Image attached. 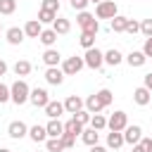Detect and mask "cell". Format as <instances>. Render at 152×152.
Returning <instances> with one entry per match:
<instances>
[{
	"label": "cell",
	"instance_id": "1",
	"mask_svg": "<svg viewBox=\"0 0 152 152\" xmlns=\"http://www.w3.org/2000/svg\"><path fill=\"white\" fill-rule=\"evenodd\" d=\"M10 95H12V102H14V104H24V102H28V97H31V88H28L26 81H14V83L10 86Z\"/></svg>",
	"mask_w": 152,
	"mask_h": 152
},
{
	"label": "cell",
	"instance_id": "2",
	"mask_svg": "<svg viewBox=\"0 0 152 152\" xmlns=\"http://www.w3.org/2000/svg\"><path fill=\"white\" fill-rule=\"evenodd\" d=\"M76 24H78V26H81L83 31L93 33V36H95V33L100 31V24H97V19H95V17L90 14V12H86V10H83V12H78V17H76Z\"/></svg>",
	"mask_w": 152,
	"mask_h": 152
},
{
	"label": "cell",
	"instance_id": "3",
	"mask_svg": "<svg viewBox=\"0 0 152 152\" xmlns=\"http://www.w3.org/2000/svg\"><path fill=\"white\" fill-rule=\"evenodd\" d=\"M95 14H97V19H114L116 17V2L114 0H102L95 7Z\"/></svg>",
	"mask_w": 152,
	"mask_h": 152
},
{
	"label": "cell",
	"instance_id": "4",
	"mask_svg": "<svg viewBox=\"0 0 152 152\" xmlns=\"http://www.w3.org/2000/svg\"><path fill=\"white\" fill-rule=\"evenodd\" d=\"M83 66H86V59H83V57H66L64 64H62V71H64V76H74V74H78Z\"/></svg>",
	"mask_w": 152,
	"mask_h": 152
},
{
	"label": "cell",
	"instance_id": "5",
	"mask_svg": "<svg viewBox=\"0 0 152 152\" xmlns=\"http://www.w3.org/2000/svg\"><path fill=\"white\" fill-rule=\"evenodd\" d=\"M83 59H86V66H90V69H100L102 62H104V55H102L97 48H88L86 55H83Z\"/></svg>",
	"mask_w": 152,
	"mask_h": 152
},
{
	"label": "cell",
	"instance_id": "6",
	"mask_svg": "<svg viewBox=\"0 0 152 152\" xmlns=\"http://www.w3.org/2000/svg\"><path fill=\"white\" fill-rule=\"evenodd\" d=\"M107 126H109V131H124V128L128 126V116H126V112H114V114L109 116Z\"/></svg>",
	"mask_w": 152,
	"mask_h": 152
},
{
	"label": "cell",
	"instance_id": "7",
	"mask_svg": "<svg viewBox=\"0 0 152 152\" xmlns=\"http://www.w3.org/2000/svg\"><path fill=\"white\" fill-rule=\"evenodd\" d=\"M140 138H142V128L140 126H126L124 128V140L128 142V145H135V142H140Z\"/></svg>",
	"mask_w": 152,
	"mask_h": 152
},
{
	"label": "cell",
	"instance_id": "8",
	"mask_svg": "<svg viewBox=\"0 0 152 152\" xmlns=\"http://www.w3.org/2000/svg\"><path fill=\"white\" fill-rule=\"evenodd\" d=\"M28 100H31L36 107H43V109H45V104L50 102V97H48V90H45V88H33Z\"/></svg>",
	"mask_w": 152,
	"mask_h": 152
},
{
	"label": "cell",
	"instance_id": "9",
	"mask_svg": "<svg viewBox=\"0 0 152 152\" xmlns=\"http://www.w3.org/2000/svg\"><path fill=\"white\" fill-rule=\"evenodd\" d=\"M7 133H10V138L19 140V138H24V135L28 133V126H26L24 121H12V124H10V128H7Z\"/></svg>",
	"mask_w": 152,
	"mask_h": 152
},
{
	"label": "cell",
	"instance_id": "10",
	"mask_svg": "<svg viewBox=\"0 0 152 152\" xmlns=\"http://www.w3.org/2000/svg\"><path fill=\"white\" fill-rule=\"evenodd\" d=\"M45 81H48L50 86H59V83L64 81V71L57 69V66H48V71H45Z\"/></svg>",
	"mask_w": 152,
	"mask_h": 152
},
{
	"label": "cell",
	"instance_id": "11",
	"mask_svg": "<svg viewBox=\"0 0 152 152\" xmlns=\"http://www.w3.org/2000/svg\"><path fill=\"white\" fill-rule=\"evenodd\" d=\"M83 104H86V102H83L78 95H69V97L64 100V109H66L69 114H76V112H81V109H83Z\"/></svg>",
	"mask_w": 152,
	"mask_h": 152
},
{
	"label": "cell",
	"instance_id": "12",
	"mask_svg": "<svg viewBox=\"0 0 152 152\" xmlns=\"http://www.w3.org/2000/svg\"><path fill=\"white\" fill-rule=\"evenodd\" d=\"M24 33H26L28 38H38V36L43 33V24H40L38 19H28L26 26H24Z\"/></svg>",
	"mask_w": 152,
	"mask_h": 152
},
{
	"label": "cell",
	"instance_id": "13",
	"mask_svg": "<svg viewBox=\"0 0 152 152\" xmlns=\"http://www.w3.org/2000/svg\"><path fill=\"white\" fill-rule=\"evenodd\" d=\"M62 112H66V109H64V102L50 100V102L45 104V114H48L50 119H59V114H62Z\"/></svg>",
	"mask_w": 152,
	"mask_h": 152
},
{
	"label": "cell",
	"instance_id": "14",
	"mask_svg": "<svg viewBox=\"0 0 152 152\" xmlns=\"http://www.w3.org/2000/svg\"><path fill=\"white\" fill-rule=\"evenodd\" d=\"M5 36H7V43H10V45H19V43L24 40V36H26V33H24V28L12 26V28H7V33H5Z\"/></svg>",
	"mask_w": 152,
	"mask_h": 152
},
{
	"label": "cell",
	"instance_id": "15",
	"mask_svg": "<svg viewBox=\"0 0 152 152\" xmlns=\"http://www.w3.org/2000/svg\"><path fill=\"white\" fill-rule=\"evenodd\" d=\"M86 109H88L90 114H100V112L104 109V104H102V100L97 97V93H95V95H88V100H86Z\"/></svg>",
	"mask_w": 152,
	"mask_h": 152
},
{
	"label": "cell",
	"instance_id": "16",
	"mask_svg": "<svg viewBox=\"0 0 152 152\" xmlns=\"http://www.w3.org/2000/svg\"><path fill=\"white\" fill-rule=\"evenodd\" d=\"M150 93H152L150 88L140 86V88H135V90H133V100H135V102H138L140 107H145V104L150 102Z\"/></svg>",
	"mask_w": 152,
	"mask_h": 152
},
{
	"label": "cell",
	"instance_id": "17",
	"mask_svg": "<svg viewBox=\"0 0 152 152\" xmlns=\"http://www.w3.org/2000/svg\"><path fill=\"white\" fill-rule=\"evenodd\" d=\"M45 128H48V135H50V138H59V135L64 133V124H62L59 119H50V124H48Z\"/></svg>",
	"mask_w": 152,
	"mask_h": 152
},
{
	"label": "cell",
	"instance_id": "18",
	"mask_svg": "<svg viewBox=\"0 0 152 152\" xmlns=\"http://www.w3.org/2000/svg\"><path fill=\"white\" fill-rule=\"evenodd\" d=\"M28 135H31V140H33V142H43V140L48 138V128L36 124V126H31V128H28Z\"/></svg>",
	"mask_w": 152,
	"mask_h": 152
},
{
	"label": "cell",
	"instance_id": "19",
	"mask_svg": "<svg viewBox=\"0 0 152 152\" xmlns=\"http://www.w3.org/2000/svg\"><path fill=\"white\" fill-rule=\"evenodd\" d=\"M124 142H126V140H124V133H121V131H112V133L107 135V147H112V150H119Z\"/></svg>",
	"mask_w": 152,
	"mask_h": 152
},
{
	"label": "cell",
	"instance_id": "20",
	"mask_svg": "<svg viewBox=\"0 0 152 152\" xmlns=\"http://www.w3.org/2000/svg\"><path fill=\"white\" fill-rule=\"evenodd\" d=\"M59 59H62V55H59L57 50H52V48H48V50L43 52V62H45L48 66H57Z\"/></svg>",
	"mask_w": 152,
	"mask_h": 152
},
{
	"label": "cell",
	"instance_id": "21",
	"mask_svg": "<svg viewBox=\"0 0 152 152\" xmlns=\"http://www.w3.org/2000/svg\"><path fill=\"white\" fill-rule=\"evenodd\" d=\"M145 59H147V55H145L142 50H133V52L126 57V62H128L131 66H142V64H145Z\"/></svg>",
	"mask_w": 152,
	"mask_h": 152
},
{
	"label": "cell",
	"instance_id": "22",
	"mask_svg": "<svg viewBox=\"0 0 152 152\" xmlns=\"http://www.w3.org/2000/svg\"><path fill=\"white\" fill-rule=\"evenodd\" d=\"M97 138H100V133L90 126V128H83V133H81V140L86 142V145H97Z\"/></svg>",
	"mask_w": 152,
	"mask_h": 152
},
{
	"label": "cell",
	"instance_id": "23",
	"mask_svg": "<svg viewBox=\"0 0 152 152\" xmlns=\"http://www.w3.org/2000/svg\"><path fill=\"white\" fill-rule=\"evenodd\" d=\"M52 28H55V31H57V36H59V33H69L71 24H69V19H64V17H57V19L52 21Z\"/></svg>",
	"mask_w": 152,
	"mask_h": 152
},
{
	"label": "cell",
	"instance_id": "24",
	"mask_svg": "<svg viewBox=\"0 0 152 152\" xmlns=\"http://www.w3.org/2000/svg\"><path fill=\"white\" fill-rule=\"evenodd\" d=\"M38 38H40V43H43V45H48V48H50V45L57 40V31H55V28H43V33H40Z\"/></svg>",
	"mask_w": 152,
	"mask_h": 152
},
{
	"label": "cell",
	"instance_id": "25",
	"mask_svg": "<svg viewBox=\"0 0 152 152\" xmlns=\"http://www.w3.org/2000/svg\"><path fill=\"white\" fill-rule=\"evenodd\" d=\"M126 24H128V17L116 14V17L112 19V31H114V33H121V31H126Z\"/></svg>",
	"mask_w": 152,
	"mask_h": 152
},
{
	"label": "cell",
	"instance_id": "26",
	"mask_svg": "<svg viewBox=\"0 0 152 152\" xmlns=\"http://www.w3.org/2000/svg\"><path fill=\"white\" fill-rule=\"evenodd\" d=\"M121 59H124V55H121L119 50H107V52H104V62H107V64H112V66L121 64Z\"/></svg>",
	"mask_w": 152,
	"mask_h": 152
},
{
	"label": "cell",
	"instance_id": "27",
	"mask_svg": "<svg viewBox=\"0 0 152 152\" xmlns=\"http://www.w3.org/2000/svg\"><path fill=\"white\" fill-rule=\"evenodd\" d=\"M64 131L71 133V135H81V133H83V124H78L76 119H69V121L64 124Z\"/></svg>",
	"mask_w": 152,
	"mask_h": 152
},
{
	"label": "cell",
	"instance_id": "28",
	"mask_svg": "<svg viewBox=\"0 0 152 152\" xmlns=\"http://www.w3.org/2000/svg\"><path fill=\"white\" fill-rule=\"evenodd\" d=\"M57 19V12H50V10H43L40 7V12H38V21L40 24H52Z\"/></svg>",
	"mask_w": 152,
	"mask_h": 152
},
{
	"label": "cell",
	"instance_id": "29",
	"mask_svg": "<svg viewBox=\"0 0 152 152\" xmlns=\"http://www.w3.org/2000/svg\"><path fill=\"white\" fill-rule=\"evenodd\" d=\"M78 43L88 50V48H95V36L93 33H88V31H81V36H78Z\"/></svg>",
	"mask_w": 152,
	"mask_h": 152
},
{
	"label": "cell",
	"instance_id": "30",
	"mask_svg": "<svg viewBox=\"0 0 152 152\" xmlns=\"http://www.w3.org/2000/svg\"><path fill=\"white\" fill-rule=\"evenodd\" d=\"M45 147H48V152H64V150H66L59 138H50V140L45 142Z\"/></svg>",
	"mask_w": 152,
	"mask_h": 152
},
{
	"label": "cell",
	"instance_id": "31",
	"mask_svg": "<svg viewBox=\"0 0 152 152\" xmlns=\"http://www.w3.org/2000/svg\"><path fill=\"white\" fill-rule=\"evenodd\" d=\"M28 71H31V64H28L26 59H19V62L14 64V74H17V76H26Z\"/></svg>",
	"mask_w": 152,
	"mask_h": 152
},
{
	"label": "cell",
	"instance_id": "32",
	"mask_svg": "<svg viewBox=\"0 0 152 152\" xmlns=\"http://www.w3.org/2000/svg\"><path fill=\"white\" fill-rule=\"evenodd\" d=\"M17 10V0H0V14H12Z\"/></svg>",
	"mask_w": 152,
	"mask_h": 152
},
{
	"label": "cell",
	"instance_id": "33",
	"mask_svg": "<svg viewBox=\"0 0 152 152\" xmlns=\"http://www.w3.org/2000/svg\"><path fill=\"white\" fill-rule=\"evenodd\" d=\"M90 126H93L95 131H102V128L107 126V119H104L102 114H93V119H90Z\"/></svg>",
	"mask_w": 152,
	"mask_h": 152
},
{
	"label": "cell",
	"instance_id": "34",
	"mask_svg": "<svg viewBox=\"0 0 152 152\" xmlns=\"http://www.w3.org/2000/svg\"><path fill=\"white\" fill-rule=\"evenodd\" d=\"M74 119H76L78 124H83V126H86V124H90V119H93V116H90V112H88V109H81V112H76V114H74Z\"/></svg>",
	"mask_w": 152,
	"mask_h": 152
},
{
	"label": "cell",
	"instance_id": "35",
	"mask_svg": "<svg viewBox=\"0 0 152 152\" xmlns=\"http://www.w3.org/2000/svg\"><path fill=\"white\" fill-rule=\"evenodd\" d=\"M59 140H62V145H64L66 150H71V147H74V142H76V135H71V133H66V131H64V133L59 135Z\"/></svg>",
	"mask_w": 152,
	"mask_h": 152
},
{
	"label": "cell",
	"instance_id": "36",
	"mask_svg": "<svg viewBox=\"0 0 152 152\" xmlns=\"http://www.w3.org/2000/svg\"><path fill=\"white\" fill-rule=\"evenodd\" d=\"M97 97L102 100V104H104V107H107V104H112V90L102 88V90H97Z\"/></svg>",
	"mask_w": 152,
	"mask_h": 152
},
{
	"label": "cell",
	"instance_id": "37",
	"mask_svg": "<svg viewBox=\"0 0 152 152\" xmlns=\"http://www.w3.org/2000/svg\"><path fill=\"white\" fill-rule=\"evenodd\" d=\"M43 10L57 12V10H59V0H43Z\"/></svg>",
	"mask_w": 152,
	"mask_h": 152
},
{
	"label": "cell",
	"instance_id": "38",
	"mask_svg": "<svg viewBox=\"0 0 152 152\" xmlns=\"http://www.w3.org/2000/svg\"><path fill=\"white\" fill-rule=\"evenodd\" d=\"M140 31H142L145 36H152V19H142V21H140Z\"/></svg>",
	"mask_w": 152,
	"mask_h": 152
},
{
	"label": "cell",
	"instance_id": "39",
	"mask_svg": "<svg viewBox=\"0 0 152 152\" xmlns=\"http://www.w3.org/2000/svg\"><path fill=\"white\" fill-rule=\"evenodd\" d=\"M7 100H12V95H10V88H7L5 83H0V104H2V102H7Z\"/></svg>",
	"mask_w": 152,
	"mask_h": 152
},
{
	"label": "cell",
	"instance_id": "40",
	"mask_svg": "<svg viewBox=\"0 0 152 152\" xmlns=\"http://www.w3.org/2000/svg\"><path fill=\"white\" fill-rule=\"evenodd\" d=\"M140 31V24L135 21V19H128V24H126V33H138Z\"/></svg>",
	"mask_w": 152,
	"mask_h": 152
},
{
	"label": "cell",
	"instance_id": "41",
	"mask_svg": "<svg viewBox=\"0 0 152 152\" xmlns=\"http://www.w3.org/2000/svg\"><path fill=\"white\" fill-rule=\"evenodd\" d=\"M88 2H90V0H71V7H74V10H78V12H83Z\"/></svg>",
	"mask_w": 152,
	"mask_h": 152
},
{
	"label": "cell",
	"instance_id": "42",
	"mask_svg": "<svg viewBox=\"0 0 152 152\" xmlns=\"http://www.w3.org/2000/svg\"><path fill=\"white\" fill-rule=\"evenodd\" d=\"M142 52H145L147 57H152V36H147V38H145V45H142Z\"/></svg>",
	"mask_w": 152,
	"mask_h": 152
},
{
	"label": "cell",
	"instance_id": "43",
	"mask_svg": "<svg viewBox=\"0 0 152 152\" xmlns=\"http://www.w3.org/2000/svg\"><path fill=\"white\" fill-rule=\"evenodd\" d=\"M140 142H142V147L147 152H152V138H140Z\"/></svg>",
	"mask_w": 152,
	"mask_h": 152
},
{
	"label": "cell",
	"instance_id": "44",
	"mask_svg": "<svg viewBox=\"0 0 152 152\" xmlns=\"http://www.w3.org/2000/svg\"><path fill=\"white\" fill-rule=\"evenodd\" d=\"M133 152H147V150L142 147V142H135V145H133Z\"/></svg>",
	"mask_w": 152,
	"mask_h": 152
},
{
	"label": "cell",
	"instance_id": "45",
	"mask_svg": "<svg viewBox=\"0 0 152 152\" xmlns=\"http://www.w3.org/2000/svg\"><path fill=\"white\" fill-rule=\"evenodd\" d=\"M90 152H107L102 145H90Z\"/></svg>",
	"mask_w": 152,
	"mask_h": 152
},
{
	"label": "cell",
	"instance_id": "46",
	"mask_svg": "<svg viewBox=\"0 0 152 152\" xmlns=\"http://www.w3.org/2000/svg\"><path fill=\"white\" fill-rule=\"evenodd\" d=\"M145 88H150V90H152V74H147V76H145Z\"/></svg>",
	"mask_w": 152,
	"mask_h": 152
},
{
	"label": "cell",
	"instance_id": "47",
	"mask_svg": "<svg viewBox=\"0 0 152 152\" xmlns=\"http://www.w3.org/2000/svg\"><path fill=\"white\" fill-rule=\"evenodd\" d=\"M5 71H7V64H5V62H2V59H0V76H2V74H5Z\"/></svg>",
	"mask_w": 152,
	"mask_h": 152
},
{
	"label": "cell",
	"instance_id": "48",
	"mask_svg": "<svg viewBox=\"0 0 152 152\" xmlns=\"http://www.w3.org/2000/svg\"><path fill=\"white\" fill-rule=\"evenodd\" d=\"M90 2H95V5H100V2H102V0H90Z\"/></svg>",
	"mask_w": 152,
	"mask_h": 152
},
{
	"label": "cell",
	"instance_id": "49",
	"mask_svg": "<svg viewBox=\"0 0 152 152\" xmlns=\"http://www.w3.org/2000/svg\"><path fill=\"white\" fill-rule=\"evenodd\" d=\"M0 152H10V150H7V147H0Z\"/></svg>",
	"mask_w": 152,
	"mask_h": 152
},
{
	"label": "cell",
	"instance_id": "50",
	"mask_svg": "<svg viewBox=\"0 0 152 152\" xmlns=\"http://www.w3.org/2000/svg\"><path fill=\"white\" fill-rule=\"evenodd\" d=\"M64 152H76V150H74V147H71V150H64Z\"/></svg>",
	"mask_w": 152,
	"mask_h": 152
}]
</instances>
